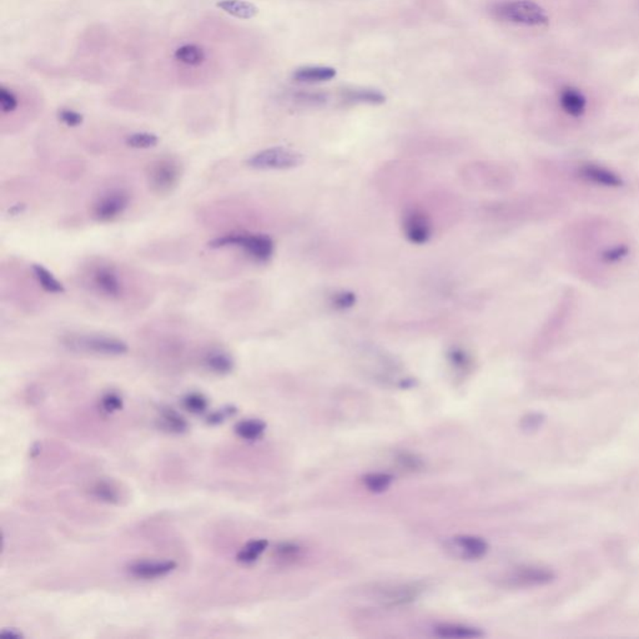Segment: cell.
I'll return each mask as SVG.
<instances>
[{
    "mask_svg": "<svg viewBox=\"0 0 639 639\" xmlns=\"http://www.w3.org/2000/svg\"><path fill=\"white\" fill-rule=\"evenodd\" d=\"M402 229L407 240L415 245H425L431 239V220L420 209H410L404 213Z\"/></svg>",
    "mask_w": 639,
    "mask_h": 639,
    "instance_id": "cell-8",
    "label": "cell"
},
{
    "mask_svg": "<svg viewBox=\"0 0 639 639\" xmlns=\"http://www.w3.org/2000/svg\"><path fill=\"white\" fill-rule=\"evenodd\" d=\"M160 420H161V426L172 433H184L189 430V423L187 420L172 409H165V410L161 411Z\"/></svg>",
    "mask_w": 639,
    "mask_h": 639,
    "instance_id": "cell-22",
    "label": "cell"
},
{
    "mask_svg": "<svg viewBox=\"0 0 639 639\" xmlns=\"http://www.w3.org/2000/svg\"><path fill=\"white\" fill-rule=\"evenodd\" d=\"M399 461L401 462V464L406 467V469H418L422 467V462L420 458L416 457L414 455H409V453H404V455H401L399 457Z\"/></svg>",
    "mask_w": 639,
    "mask_h": 639,
    "instance_id": "cell-36",
    "label": "cell"
},
{
    "mask_svg": "<svg viewBox=\"0 0 639 639\" xmlns=\"http://www.w3.org/2000/svg\"><path fill=\"white\" fill-rule=\"evenodd\" d=\"M238 411L235 407H226L221 410L215 411L208 417V422L210 425H218L221 422H224L226 418H229L231 416H234Z\"/></svg>",
    "mask_w": 639,
    "mask_h": 639,
    "instance_id": "cell-34",
    "label": "cell"
},
{
    "mask_svg": "<svg viewBox=\"0 0 639 639\" xmlns=\"http://www.w3.org/2000/svg\"><path fill=\"white\" fill-rule=\"evenodd\" d=\"M130 205V195L123 189H114L102 194L93 204L91 216L98 223H112L120 218Z\"/></svg>",
    "mask_w": 639,
    "mask_h": 639,
    "instance_id": "cell-6",
    "label": "cell"
},
{
    "mask_svg": "<svg viewBox=\"0 0 639 639\" xmlns=\"http://www.w3.org/2000/svg\"><path fill=\"white\" fill-rule=\"evenodd\" d=\"M423 588L418 583H406L385 587L378 593V602L385 607H399L416 601Z\"/></svg>",
    "mask_w": 639,
    "mask_h": 639,
    "instance_id": "cell-10",
    "label": "cell"
},
{
    "mask_svg": "<svg viewBox=\"0 0 639 639\" xmlns=\"http://www.w3.org/2000/svg\"><path fill=\"white\" fill-rule=\"evenodd\" d=\"M123 399L117 392H107L102 397V410L107 414H112L123 409Z\"/></svg>",
    "mask_w": 639,
    "mask_h": 639,
    "instance_id": "cell-32",
    "label": "cell"
},
{
    "mask_svg": "<svg viewBox=\"0 0 639 639\" xmlns=\"http://www.w3.org/2000/svg\"><path fill=\"white\" fill-rule=\"evenodd\" d=\"M159 144V138L153 133L148 131H138L130 134L125 139V145L130 149L146 150L155 148Z\"/></svg>",
    "mask_w": 639,
    "mask_h": 639,
    "instance_id": "cell-24",
    "label": "cell"
},
{
    "mask_svg": "<svg viewBox=\"0 0 639 639\" xmlns=\"http://www.w3.org/2000/svg\"><path fill=\"white\" fill-rule=\"evenodd\" d=\"M345 99L351 102H366V104H382L386 100L384 94L376 90L360 89L345 93Z\"/></svg>",
    "mask_w": 639,
    "mask_h": 639,
    "instance_id": "cell-25",
    "label": "cell"
},
{
    "mask_svg": "<svg viewBox=\"0 0 639 639\" xmlns=\"http://www.w3.org/2000/svg\"><path fill=\"white\" fill-rule=\"evenodd\" d=\"M277 552H279V554H280L281 557L288 558V557H293L295 554L298 553V546H295V544H283L277 549Z\"/></svg>",
    "mask_w": 639,
    "mask_h": 639,
    "instance_id": "cell-37",
    "label": "cell"
},
{
    "mask_svg": "<svg viewBox=\"0 0 639 639\" xmlns=\"http://www.w3.org/2000/svg\"><path fill=\"white\" fill-rule=\"evenodd\" d=\"M553 578L552 570L539 567H521L513 570L506 582L516 587L542 586L553 581Z\"/></svg>",
    "mask_w": 639,
    "mask_h": 639,
    "instance_id": "cell-11",
    "label": "cell"
},
{
    "mask_svg": "<svg viewBox=\"0 0 639 639\" xmlns=\"http://www.w3.org/2000/svg\"><path fill=\"white\" fill-rule=\"evenodd\" d=\"M542 422H544V416L533 414V415L523 418L522 428L526 431H533V430H537L538 427L542 425Z\"/></svg>",
    "mask_w": 639,
    "mask_h": 639,
    "instance_id": "cell-35",
    "label": "cell"
},
{
    "mask_svg": "<svg viewBox=\"0 0 639 639\" xmlns=\"http://www.w3.org/2000/svg\"><path fill=\"white\" fill-rule=\"evenodd\" d=\"M356 304V295L351 291H339L331 296V305L336 310L351 309Z\"/></svg>",
    "mask_w": 639,
    "mask_h": 639,
    "instance_id": "cell-30",
    "label": "cell"
},
{
    "mask_svg": "<svg viewBox=\"0 0 639 639\" xmlns=\"http://www.w3.org/2000/svg\"><path fill=\"white\" fill-rule=\"evenodd\" d=\"M63 344L70 351L100 356H122L129 350L127 342L104 335H69Z\"/></svg>",
    "mask_w": 639,
    "mask_h": 639,
    "instance_id": "cell-3",
    "label": "cell"
},
{
    "mask_svg": "<svg viewBox=\"0 0 639 639\" xmlns=\"http://www.w3.org/2000/svg\"><path fill=\"white\" fill-rule=\"evenodd\" d=\"M267 546H269V542H267L266 539H256V541L249 542L238 553V561L241 562V563H245V565L254 563L265 552Z\"/></svg>",
    "mask_w": 639,
    "mask_h": 639,
    "instance_id": "cell-23",
    "label": "cell"
},
{
    "mask_svg": "<svg viewBox=\"0 0 639 639\" xmlns=\"http://www.w3.org/2000/svg\"><path fill=\"white\" fill-rule=\"evenodd\" d=\"M447 355L451 365H452L453 368L459 370V371L469 370L471 363H471V357H469V353L462 350V348H459V347H452L448 351Z\"/></svg>",
    "mask_w": 639,
    "mask_h": 639,
    "instance_id": "cell-29",
    "label": "cell"
},
{
    "mask_svg": "<svg viewBox=\"0 0 639 639\" xmlns=\"http://www.w3.org/2000/svg\"><path fill=\"white\" fill-rule=\"evenodd\" d=\"M210 249L238 247L256 262L271 260L275 252V244L270 236L264 234H228L209 241Z\"/></svg>",
    "mask_w": 639,
    "mask_h": 639,
    "instance_id": "cell-2",
    "label": "cell"
},
{
    "mask_svg": "<svg viewBox=\"0 0 639 639\" xmlns=\"http://www.w3.org/2000/svg\"><path fill=\"white\" fill-rule=\"evenodd\" d=\"M174 57L177 61H180L182 64L190 65V66L200 65L205 60V53H204L203 49L195 44L182 45L176 50Z\"/></svg>",
    "mask_w": 639,
    "mask_h": 639,
    "instance_id": "cell-21",
    "label": "cell"
},
{
    "mask_svg": "<svg viewBox=\"0 0 639 639\" xmlns=\"http://www.w3.org/2000/svg\"><path fill=\"white\" fill-rule=\"evenodd\" d=\"M32 270L35 280L39 283V286L43 288L45 293H55V295L65 293L64 285L60 283L58 279L54 276L53 274L49 271L47 267H44L43 265H39V264H34L32 266Z\"/></svg>",
    "mask_w": 639,
    "mask_h": 639,
    "instance_id": "cell-18",
    "label": "cell"
},
{
    "mask_svg": "<svg viewBox=\"0 0 639 639\" xmlns=\"http://www.w3.org/2000/svg\"><path fill=\"white\" fill-rule=\"evenodd\" d=\"M266 430L265 422L262 420H244L236 423L235 432L238 436L241 437L245 441H256L264 435Z\"/></svg>",
    "mask_w": 639,
    "mask_h": 639,
    "instance_id": "cell-20",
    "label": "cell"
},
{
    "mask_svg": "<svg viewBox=\"0 0 639 639\" xmlns=\"http://www.w3.org/2000/svg\"><path fill=\"white\" fill-rule=\"evenodd\" d=\"M182 405L185 407V410L192 412L194 415H200L208 410L209 401L203 394L190 392L182 399Z\"/></svg>",
    "mask_w": 639,
    "mask_h": 639,
    "instance_id": "cell-27",
    "label": "cell"
},
{
    "mask_svg": "<svg viewBox=\"0 0 639 639\" xmlns=\"http://www.w3.org/2000/svg\"><path fill=\"white\" fill-rule=\"evenodd\" d=\"M18 105H19V102H18V98H16V94L11 89H6V88L3 86L0 89V107H1V112H4V114H11V112L16 110Z\"/></svg>",
    "mask_w": 639,
    "mask_h": 639,
    "instance_id": "cell-31",
    "label": "cell"
},
{
    "mask_svg": "<svg viewBox=\"0 0 639 639\" xmlns=\"http://www.w3.org/2000/svg\"><path fill=\"white\" fill-rule=\"evenodd\" d=\"M204 365L216 375H229L235 368L234 358L228 352L213 350L204 358Z\"/></svg>",
    "mask_w": 639,
    "mask_h": 639,
    "instance_id": "cell-17",
    "label": "cell"
},
{
    "mask_svg": "<svg viewBox=\"0 0 639 639\" xmlns=\"http://www.w3.org/2000/svg\"><path fill=\"white\" fill-rule=\"evenodd\" d=\"M559 107L568 117H582L587 110V98L575 86H563L558 94Z\"/></svg>",
    "mask_w": 639,
    "mask_h": 639,
    "instance_id": "cell-14",
    "label": "cell"
},
{
    "mask_svg": "<svg viewBox=\"0 0 639 639\" xmlns=\"http://www.w3.org/2000/svg\"><path fill=\"white\" fill-rule=\"evenodd\" d=\"M180 163L171 158L158 159L146 169V180L150 190L158 195L170 194L182 179Z\"/></svg>",
    "mask_w": 639,
    "mask_h": 639,
    "instance_id": "cell-5",
    "label": "cell"
},
{
    "mask_svg": "<svg viewBox=\"0 0 639 639\" xmlns=\"http://www.w3.org/2000/svg\"><path fill=\"white\" fill-rule=\"evenodd\" d=\"M336 76V70L330 66H305L293 73V79L300 83H324Z\"/></svg>",
    "mask_w": 639,
    "mask_h": 639,
    "instance_id": "cell-16",
    "label": "cell"
},
{
    "mask_svg": "<svg viewBox=\"0 0 639 639\" xmlns=\"http://www.w3.org/2000/svg\"><path fill=\"white\" fill-rule=\"evenodd\" d=\"M447 547L456 556L464 559L482 558L488 551V544L485 539L476 536H457L448 542Z\"/></svg>",
    "mask_w": 639,
    "mask_h": 639,
    "instance_id": "cell-12",
    "label": "cell"
},
{
    "mask_svg": "<svg viewBox=\"0 0 639 639\" xmlns=\"http://www.w3.org/2000/svg\"><path fill=\"white\" fill-rule=\"evenodd\" d=\"M394 481V477L387 474H368L363 477V485L368 491L375 493H381L387 490Z\"/></svg>",
    "mask_w": 639,
    "mask_h": 639,
    "instance_id": "cell-26",
    "label": "cell"
},
{
    "mask_svg": "<svg viewBox=\"0 0 639 639\" xmlns=\"http://www.w3.org/2000/svg\"><path fill=\"white\" fill-rule=\"evenodd\" d=\"M575 175L583 182L596 185V187H616L623 185V179L617 172L608 169L607 166L599 165L596 163H581L575 169Z\"/></svg>",
    "mask_w": 639,
    "mask_h": 639,
    "instance_id": "cell-9",
    "label": "cell"
},
{
    "mask_svg": "<svg viewBox=\"0 0 639 639\" xmlns=\"http://www.w3.org/2000/svg\"><path fill=\"white\" fill-rule=\"evenodd\" d=\"M491 13L502 22L527 27H547L549 23L544 8L532 0H502L492 6Z\"/></svg>",
    "mask_w": 639,
    "mask_h": 639,
    "instance_id": "cell-1",
    "label": "cell"
},
{
    "mask_svg": "<svg viewBox=\"0 0 639 639\" xmlns=\"http://www.w3.org/2000/svg\"><path fill=\"white\" fill-rule=\"evenodd\" d=\"M216 6L226 14L242 20H250L259 14V8L246 0H218Z\"/></svg>",
    "mask_w": 639,
    "mask_h": 639,
    "instance_id": "cell-15",
    "label": "cell"
},
{
    "mask_svg": "<svg viewBox=\"0 0 639 639\" xmlns=\"http://www.w3.org/2000/svg\"><path fill=\"white\" fill-rule=\"evenodd\" d=\"M90 283L96 293L110 300H117L124 293V283L117 269L112 265H99L90 275Z\"/></svg>",
    "mask_w": 639,
    "mask_h": 639,
    "instance_id": "cell-7",
    "label": "cell"
},
{
    "mask_svg": "<svg viewBox=\"0 0 639 639\" xmlns=\"http://www.w3.org/2000/svg\"><path fill=\"white\" fill-rule=\"evenodd\" d=\"M175 568L174 561H140L129 565V572L136 578L155 580L169 575Z\"/></svg>",
    "mask_w": 639,
    "mask_h": 639,
    "instance_id": "cell-13",
    "label": "cell"
},
{
    "mask_svg": "<svg viewBox=\"0 0 639 639\" xmlns=\"http://www.w3.org/2000/svg\"><path fill=\"white\" fill-rule=\"evenodd\" d=\"M304 163V156L296 150L274 146L260 150L246 160V165L255 170H290Z\"/></svg>",
    "mask_w": 639,
    "mask_h": 639,
    "instance_id": "cell-4",
    "label": "cell"
},
{
    "mask_svg": "<svg viewBox=\"0 0 639 639\" xmlns=\"http://www.w3.org/2000/svg\"><path fill=\"white\" fill-rule=\"evenodd\" d=\"M93 495L95 496L96 498L102 500V502H107V503H117L119 502V493H117V488L114 486L110 485L109 482H105V481L98 482L93 487Z\"/></svg>",
    "mask_w": 639,
    "mask_h": 639,
    "instance_id": "cell-28",
    "label": "cell"
},
{
    "mask_svg": "<svg viewBox=\"0 0 639 639\" xmlns=\"http://www.w3.org/2000/svg\"><path fill=\"white\" fill-rule=\"evenodd\" d=\"M435 633L441 638L469 639L481 638L483 633L479 629L461 624H442L435 629Z\"/></svg>",
    "mask_w": 639,
    "mask_h": 639,
    "instance_id": "cell-19",
    "label": "cell"
},
{
    "mask_svg": "<svg viewBox=\"0 0 639 639\" xmlns=\"http://www.w3.org/2000/svg\"><path fill=\"white\" fill-rule=\"evenodd\" d=\"M58 119L61 123L69 127V128H76L84 122V117L80 112L71 110V109H61L59 110Z\"/></svg>",
    "mask_w": 639,
    "mask_h": 639,
    "instance_id": "cell-33",
    "label": "cell"
},
{
    "mask_svg": "<svg viewBox=\"0 0 639 639\" xmlns=\"http://www.w3.org/2000/svg\"><path fill=\"white\" fill-rule=\"evenodd\" d=\"M1 637L4 638L19 639L22 638L23 634L20 632H16V629H6L1 632Z\"/></svg>",
    "mask_w": 639,
    "mask_h": 639,
    "instance_id": "cell-38",
    "label": "cell"
}]
</instances>
